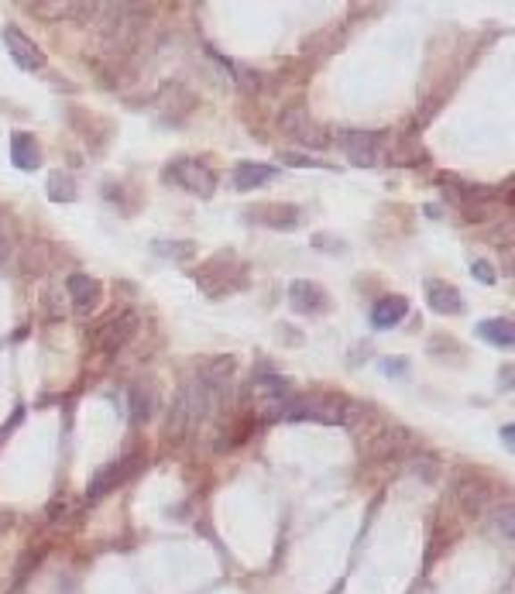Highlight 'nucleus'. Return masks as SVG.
<instances>
[{"instance_id": "f257e3e1", "label": "nucleus", "mask_w": 515, "mask_h": 594, "mask_svg": "<svg viewBox=\"0 0 515 594\" xmlns=\"http://www.w3.org/2000/svg\"><path fill=\"white\" fill-rule=\"evenodd\" d=\"M286 419H310V422H323V426H347L358 430L361 409L351 406L340 396H310V398H292L289 406H282Z\"/></svg>"}, {"instance_id": "f03ea898", "label": "nucleus", "mask_w": 515, "mask_h": 594, "mask_svg": "<svg viewBox=\"0 0 515 594\" xmlns=\"http://www.w3.org/2000/svg\"><path fill=\"white\" fill-rule=\"evenodd\" d=\"M165 179L182 186L186 193H193V197H200V199H210L217 193V176H213V169H210L206 162H200V158H176V162L165 169Z\"/></svg>"}, {"instance_id": "7ed1b4c3", "label": "nucleus", "mask_w": 515, "mask_h": 594, "mask_svg": "<svg viewBox=\"0 0 515 594\" xmlns=\"http://www.w3.org/2000/svg\"><path fill=\"white\" fill-rule=\"evenodd\" d=\"M135 333H137V313L135 309H120V313L107 316V320L96 327L93 340H96L100 351H120L124 344H131Z\"/></svg>"}, {"instance_id": "20e7f679", "label": "nucleus", "mask_w": 515, "mask_h": 594, "mask_svg": "<svg viewBox=\"0 0 515 594\" xmlns=\"http://www.w3.org/2000/svg\"><path fill=\"white\" fill-rule=\"evenodd\" d=\"M4 45H7V52H11V59H14V66L18 69H24V72H38V69H46V52L31 42L21 28L7 24V28H4Z\"/></svg>"}, {"instance_id": "39448f33", "label": "nucleus", "mask_w": 515, "mask_h": 594, "mask_svg": "<svg viewBox=\"0 0 515 594\" xmlns=\"http://www.w3.org/2000/svg\"><path fill=\"white\" fill-rule=\"evenodd\" d=\"M278 124H282V131L295 138V141H303V145H310V148H323L327 145V134L323 128L316 124L310 113L303 111V107H289V111L278 117Z\"/></svg>"}, {"instance_id": "423d86ee", "label": "nucleus", "mask_w": 515, "mask_h": 594, "mask_svg": "<svg viewBox=\"0 0 515 594\" xmlns=\"http://www.w3.org/2000/svg\"><path fill=\"white\" fill-rule=\"evenodd\" d=\"M289 303L295 313H327L330 309V296L323 292V286H316V282H306V279H299V282H292L289 286Z\"/></svg>"}, {"instance_id": "0eeeda50", "label": "nucleus", "mask_w": 515, "mask_h": 594, "mask_svg": "<svg viewBox=\"0 0 515 594\" xmlns=\"http://www.w3.org/2000/svg\"><path fill=\"white\" fill-rule=\"evenodd\" d=\"M66 292H69V299H72V309H76V313H93V309L100 306V296H104L100 282H96L93 275H83V272L69 275Z\"/></svg>"}, {"instance_id": "6e6552de", "label": "nucleus", "mask_w": 515, "mask_h": 594, "mask_svg": "<svg viewBox=\"0 0 515 594\" xmlns=\"http://www.w3.org/2000/svg\"><path fill=\"white\" fill-rule=\"evenodd\" d=\"M135 474V461H120V464H107V467H100L96 474H93L90 488H87V498L96 502V498H104L107 491H113L117 484H124L128 478Z\"/></svg>"}, {"instance_id": "1a4fd4ad", "label": "nucleus", "mask_w": 515, "mask_h": 594, "mask_svg": "<svg viewBox=\"0 0 515 594\" xmlns=\"http://www.w3.org/2000/svg\"><path fill=\"white\" fill-rule=\"evenodd\" d=\"M426 303H429L433 313H440V316H457V313H464L461 292L450 286V282H440V279H429V282H426Z\"/></svg>"}, {"instance_id": "9d476101", "label": "nucleus", "mask_w": 515, "mask_h": 594, "mask_svg": "<svg viewBox=\"0 0 515 594\" xmlns=\"http://www.w3.org/2000/svg\"><path fill=\"white\" fill-rule=\"evenodd\" d=\"M11 162L21 169V172H35L42 165V148L35 141V134L14 131L11 134Z\"/></svg>"}, {"instance_id": "9b49d317", "label": "nucleus", "mask_w": 515, "mask_h": 594, "mask_svg": "<svg viewBox=\"0 0 515 594\" xmlns=\"http://www.w3.org/2000/svg\"><path fill=\"white\" fill-rule=\"evenodd\" d=\"M344 148L351 152L354 165H375V152H378V134L375 131H344L340 134Z\"/></svg>"}, {"instance_id": "f8f14e48", "label": "nucleus", "mask_w": 515, "mask_h": 594, "mask_svg": "<svg viewBox=\"0 0 515 594\" xmlns=\"http://www.w3.org/2000/svg\"><path fill=\"white\" fill-rule=\"evenodd\" d=\"M271 179H278V169L275 165H265V162H241L234 169V186L247 193V189H258V186H269Z\"/></svg>"}, {"instance_id": "ddd939ff", "label": "nucleus", "mask_w": 515, "mask_h": 594, "mask_svg": "<svg viewBox=\"0 0 515 594\" xmlns=\"http://www.w3.org/2000/svg\"><path fill=\"white\" fill-rule=\"evenodd\" d=\"M405 313H409L405 296H385V299H378L375 309H371V323H375L378 330H392V327H399V323H403Z\"/></svg>"}, {"instance_id": "4468645a", "label": "nucleus", "mask_w": 515, "mask_h": 594, "mask_svg": "<svg viewBox=\"0 0 515 594\" xmlns=\"http://www.w3.org/2000/svg\"><path fill=\"white\" fill-rule=\"evenodd\" d=\"M492 498H494V491L488 481H461L457 484V502H461V508L470 512V515L485 512V508L492 506Z\"/></svg>"}, {"instance_id": "2eb2a0df", "label": "nucleus", "mask_w": 515, "mask_h": 594, "mask_svg": "<svg viewBox=\"0 0 515 594\" xmlns=\"http://www.w3.org/2000/svg\"><path fill=\"white\" fill-rule=\"evenodd\" d=\"M247 221L254 223H265V227H275V230H282V227H295L299 223V210L295 206H278V203H265L262 210H251L247 213Z\"/></svg>"}, {"instance_id": "dca6fc26", "label": "nucleus", "mask_w": 515, "mask_h": 594, "mask_svg": "<svg viewBox=\"0 0 515 594\" xmlns=\"http://www.w3.org/2000/svg\"><path fill=\"white\" fill-rule=\"evenodd\" d=\"M478 333L488 340V344H494V347H512L515 344V327L509 316H494V320H485V323H478Z\"/></svg>"}, {"instance_id": "f3484780", "label": "nucleus", "mask_w": 515, "mask_h": 594, "mask_svg": "<svg viewBox=\"0 0 515 594\" xmlns=\"http://www.w3.org/2000/svg\"><path fill=\"white\" fill-rule=\"evenodd\" d=\"M46 193L52 203H76V197H79V189H76V179L66 176V172H52L48 176V186Z\"/></svg>"}, {"instance_id": "a211bd4d", "label": "nucleus", "mask_w": 515, "mask_h": 594, "mask_svg": "<svg viewBox=\"0 0 515 594\" xmlns=\"http://www.w3.org/2000/svg\"><path fill=\"white\" fill-rule=\"evenodd\" d=\"M152 251L169 258V262H193L196 258V244L193 241H155Z\"/></svg>"}, {"instance_id": "6ab92c4d", "label": "nucleus", "mask_w": 515, "mask_h": 594, "mask_svg": "<svg viewBox=\"0 0 515 594\" xmlns=\"http://www.w3.org/2000/svg\"><path fill=\"white\" fill-rule=\"evenodd\" d=\"M155 402H152V392L148 389H131V422H145L152 416Z\"/></svg>"}, {"instance_id": "aec40b11", "label": "nucleus", "mask_w": 515, "mask_h": 594, "mask_svg": "<svg viewBox=\"0 0 515 594\" xmlns=\"http://www.w3.org/2000/svg\"><path fill=\"white\" fill-rule=\"evenodd\" d=\"M282 162H286V165H295V169H334V165H330V162H323V158H313V155H295V152L282 155Z\"/></svg>"}, {"instance_id": "412c9836", "label": "nucleus", "mask_w": 515, "mask_h": 594, "mask_svg": "<svg viewBox=\"0 0 515 594\" xmlns=\"http://www.w3.org/2000/svg\"><path fill=\"white\" fill-rule=\"evenodd\" d=\"M470 275H474L481 286H494V268L488 262H470Z\"/></svg>"}, {"instance_id": "4be33fe9", "label": "nucleus", "mask_w": 515, "mask_h": 594, "mask_svg": "<svg viewBox=\"0 0 515 594\" xmlns=\"http://www.w3.org/2000/svg\"><path fill=\"white\" fill-rule=\"evenodd\" d=\"M494 529L502 532V540H512V508H509V506H505V512H498Z\"/></svg>"}, {"instance_id": "5701e85b", "label": "nucleus", "mask_w": 515, "mask_h": 594, "mask_svg": "<svg viewBox=\"0 0 515 594\" xmlns=\"http://www.w3.org/2000/svg\"><path fill=\"white\" fill-rule=\"evenodd\" d=\"M405 368H409L405 357H385V361H381V372L385 374H405Z\"/></svg>"}, {"instance_id": "b1692460", "label": "nucleus", "mask_w": 515, "mask_h": 594, "mask_svg": "<svg viewBox=\"0 0 515 594\" xmlns=\"http://www.w3.org/2000/svg\"><path fill=\"white\" fill-rule=\"evenodd\" d=\"M502 440H505V447L512 450V447H515V430H512V426H505V430H502Z\"/></svg>"}]
</instances>
